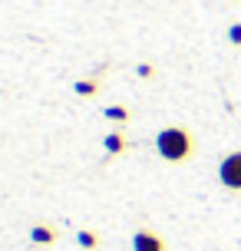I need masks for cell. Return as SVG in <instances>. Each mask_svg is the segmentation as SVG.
I'll return each mask as SVG.
<instances>
[{
  "label": "cell",
  "instance_id": "obj_1",
  "mask_svg": "<svg viewBox=\"0 0 241 251\" xmlns=\"http://www.w3.org/2000/svg\"><path fill=\"white\" fill-rule=\"evenodd\" d=\"M155 152L165 162H189L195 152V139L185 126H165L155 132Z\"/></svg>",
  "mask_w": 241,
  "mask_h": 251
},
{
  "label": "cell",
  "instance_id": "obj_2",
  "mask_svg": "<svg viewBox=\"0 0 241 251\" xmlns=\"http://www.w3.org/2000/svg\"><path fill=\"white\" fill-rule=\"evenodd\" d=\"M218 178H221V185L231 188V192H241V149L228 152L221 165H218Z\"/></svg>",
  "mask_w": 241,
  "mask_h": 251
},
{
  "label": "cell",
  "instance_id": "obj_3",
  "mask_svg": "<svg viewBox=\"0 0 241 251\" xmlns=\"http://www.w3.org/2000/svg\"><path fill=\"white\" fill-rule=\"evenodd\" d=\"M132 251H165V241L159 238L155 231L142 228V231H136V235H132Z\"/></svg>",
  "mask_w": 241,
  "mask_h": 251
},
{
  "label": "cell",
  "instance_id": "obj_4",
  "mask_svg": "<svg viewBox=\"0 0 241 251\" xmlns=\"http://www.w3.org/2000/svg\"><path fill=\"white\" fill-rule=\"evenodd\" d=\"M30 241H33V245H53V241H56V228L33 225V228H30Z\"/></svg>",
  "mask_w": 241,
  "mask_h": 251
},
{
  "label": "cell",
  "instance_id": "obj_5",
  "mask_svg": "<svg viewBox=\"0 0 241 251\" xmlns=\"http://www.w3.org/2000/svg\"><path fill=\"white\" fill-rule=\"evenodd\" d=\"M126 136H122V132H109V136L102 139V149L109 152V155H119V152H126Z\"/></svg>",
  "mask_w": 241,
  "mask_h": 251
},
{
  "label": "cell",
  "instance_id": "obj_6",
  "mask_svg": "<svg viewBox=\"0 0 241 251\" xmlns=\"http://www.w3.org/2000/svg\"><path fill=\"white\" fill-rule=\"evenodd\" d=\"M102 116H106V119H109V123H129V109L126 106H106V109H102Z\"/></svg>",
  "mask_w": 241,
  "mask_h": 251
},
{
  "label": "cell",
  "instance_id": "obj_7",
  "mask_svg": "<svg viewBox=\"0 0 241 251\" xmlns=\"http://www.w3.org/2000/svg\"><path fill=\"white\" fill-rule=\"evenodd\" d=\"M76 241H79V248L93 251V248H96V245H99V235H96V231H89V228H83V231H79V235H76Z\"/></svg>",
  "mask_w": 241,
  "mask_h": 251
},
{
  "label": "cell",
  "instance_id": "obj_8",
  "mask_svg": "<svg viewBox=\"0 0 241 251\" xmlns=\"http://www.w3.org/2000/svg\"><path fill=\"white\" fill-rule=\"evenodd\" d=\"M76 96H96V89H99V83L96 79H76Z\"/></svg>",
  "mask_w": 241,
  "mask_h": 251
},
{
  "label": "cell",
  "instance_id": "obj_9",
  "mask_svg": "<svg viewBox=\"0 0 241 251\" xmlns=\"http://www.w3.org/2000/svg\"><path fill=\"white\" fill-rule=\"evenodd\" d=\"M228 40L235 43V47H241V24H231V30H228Z\"/></svg>",
  "mask_w": 241,
  "mask_h": 251
},
{
  "label": "cell",
  "instance_id": "obj_10",
  "mask_svg": "<svg viewBox=\"0 0 241 251\" xmlns=\"http://www.w3.org/2000/svg\"><path fill=\"white\" fill-rule=\"evenodd\" d=\"M139 76H142V79H149V76H152V66H149V63H142V66H139Z\"/></svg>",
  "mask_w": 241,
  "mask_h": 251
},
{
  "label": "cell",
  "instance_id": "obj_11",
  "mask_svg": "<svg viewBox=\"0 0 241 251\" xmlns=\"http://www.w3.org/2000/svg\"><path fill=\"white\" fill-rule=\"evenodd\" d=\"M238 3H241V0H238Z\"/></svg>",
  "mask_w": 241,
  "mask_h": 251
}]
</instances>
